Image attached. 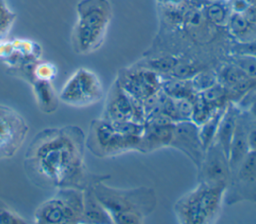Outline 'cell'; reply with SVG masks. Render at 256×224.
<instances>
[{
	"instance_id": "1",
	"label": "cell",
	"mask_w": 256,
	"mask_h": 224,
	"mask_svg": "<svg viewBox=\"0 0 256 224\" xmlns=\"http://www.w3.org/2000/svg\"><path fill=\"white\" fill-rule=\"evenodd\" d=\"M86 135L76 125L49 127L39 131L24 154V171L42 189L85 190L109 175L91 174L85 164Z\"/></svg>"
},
{
	"instance_id": "2",
	"label": "cell",
	"mask_w": 256,
	"mask_h": 224,
	"mask_svg": "<svg viewBox=\"0 0 256 224\" xmlns=\"http://www.w3.org/2000/svg\"><path fill=\"white\" fill-rule=\"evenodd\" d=\"M101 179L92 184V190L99 203L106 210L114 224H141L157 206L154 189L146 186L116 188Z\"/></svg>"
},
{
	"instance_id": "3",
	"label": "cell",
	"mask_w": 256,
	"mask_h": 224,
	"mask_svg": "<svg viewBox=\"0 0 256 224\" xmlns=\"http://www.w3.org/2000/svg\"><path fill=\"white\" fill-rule=\"evenodd\" d=\"M76 22L71 32V46L75 53L90 54L104 42L112 19L109 0H80L76 6Z\"/></svg>"
},
{
	"instance_id": "4",
	"label": "cell",
	"mask_w": 256,
	"mask_h": 224,
	"mask_svg": "<svg viewBox=\"0 0 256 224\" xmlns=\"http://www.w3.org/2000/svg\"><path fill=\"white\" fill-rule=\"evenodd\" d=\"M226 189V186L198 182L192 190L182 195L175 202L173 212L177 222L182 224L216 222L225 202Z\"/></svg>"
},
{
	"instance_id": "5",
	"label": "cell",
	"mask_w": 256,
	"mask_h": 224,
	"mask_svg": "<svg viewBox=\"0 0 256 224\" xmlns=\"http://www.w3.org/2000/svg\"><path fill=\"white\" fill-rule=\"evenodd\" d=\"M140 137L123 133L115 122L93 119L86 135V149L95 157L111 158L129 151L139 152Z\"/></svg>"
},
{
	"instance_id": "6",
	"label": "cell",
	"mask_w": 256,
	"mask_h": 224,
	"mask_svg": "<svg viewBox=\"0 0 256 224\" xmlns=\"http://www.w3.org/2000/svg\"><path fill=\"white\" fill-rule=\"evenodd\" d=\"M83 217L84 190L60 188L36 208L33 222L36 224H83Z\"/></svg>"
},
{
	"instance_id": "7",
	"label": "cell",
	"mask_w": 256,
	"mask_h": 224,
	"mask_svg": "<svg viewBox=\"0 0 256 224\" xmlns=\"http://www.w3.org/2000/svg\"><path fill=\"white\" fill-rule=\"evenodd\" d=\"M104 97L98 76L87 68L77 69L58 93L59 101L73 108H83L99 102Z\"/></svg>"
},
{
	"instance_id": "8",
	"label": "cell",
	"mask_w": 256,
	"mask_h": 224,
	"mask_svg": "<svg viewBox=\"0 0 256 224\" xmlns=\"http://www.w3.org/2000/svg\"><path fill=\"white\" fill-rule=\"evenodd\" d=\"M29 134L25 118L14 108L0 104V160L14 157Z\"/></svg>"
},
{
	"instance_id": "9",
	"label": "cell",
	"mask_w": 256,
	"mask_h": 224,
	"mask_svg": "<svg viewBox=\"0 0 256 224\" xmlns=\"http://www.w3.org/2000/svg\"><path fill=\"white\" fill-rule=\"evenodd\" d=\"M101 118L110 121L133 120L145 123L142 101L126 93L115 80L106 95Z\"/></svg>"
},
{
	"instance_id": "10",
	"label": "cell",
	"mask_w": 256,
	"mask_h": 224,
	"mask_svg": "<svg viewBox=\"0 0 256 224\" xmlns=\"http://www.w3.org/2000/svg\"><path fill=\"white\" fill-rule=\"evenodd\" d=\"M225 199L233 204L240 201L256 202V151H249L232 173Z\"/></svg>"
},
{
	"instance_id": "11",
	"label": "cell",
	"mask_w": 256,
	"mask_h": 224,
	"mask_svg": "<svg viewBox=\"0 0 256 224\" xmlns=\"http://www.w3.org/2000/svg\"><path fill=\"white\" fill-rule=\"evenodd\" d=\"M198 170V182L228 187L232 171L228 156L218 143L213 142L206 150Z\"/></svg>"
},
{
	"instance_id": "12",
	"label": "cell",
	"mask_w": 256,
	"mask_h": 224,
	"mask_svg": "<svg viewBox=\"0 0 256 224\" xmlns=\"http://www.w3.org/2000/svg\"><path fill=\"white\" fill-rule=\"evenodd\" d=\"M169 147L182 152L197 169L200 167L204 158L205 149L199 137V126L191 120L174 123L173 135Z\"/></svg>"
},
{
	"instance_id": "13",
	"label": "cell",
	"mask_w": 256,
	"mask_h": 224,
	"mask_svg": "<svg viewBox=\"0 0 256 224\" xmlns=\"http://www.w3.org/2000/svg\"><path fill=\"white\" fill-rule=\"evenodd\" d=\"M174 123L162 115L148 118L144 123V130L140 137L139 152L150 153L160 148L169 147Z\"/></svg>"
},
{
	"instance_id": "14",
	"label": "cell",
	"mask_w": 256,
	"mask_h": 224,
	"mask_svg": "<svg viewBox=\"0 0 256 224\" xmlns=\"http://www.w3.org/2000/svg\"><path fill=\"white\" fill-rule=\"evenodd\" d=\"M248 131L249 125L246 118L242 113H239L235 133L230 145L228 159L232 173L240 165L245 156L250 151L248 144Z\"/></svg>"
},
{
	"instance_id": "15",
	"label": "cell",
	"mask_w": 256,
	"mask_h": 224,
	"mask_svg": "<svg viewBox=\"0 0 256 224\" xmlns=\"http://www.w3.org/2000/svg\"><path fill=\"white\" fill-rule=\"evenodd\" d=\"M24 81L31 86L40 111L44 114H52L58 109L59 98L54 90L52 81L37 80L32 77H28Z\"/></svg>"
},
{
	"instance_id": "16",
	"label": "cell",
	"mask_w": 256,
	"mask_h": 224,
	"mask_svg": "<svg viewBox=\"0 0 256 224\" xmlns=\"http://www.w3.org/2000/svg\"><path fill=\"white\" fill-rule=\"evenodd\" d=\"M218 82L228 91L235 93H245L250 90L255 81L251 80L238 66L233 63L224 65L217 73Z\"/></svg>"
},
{
	"instance_id": "17",
	"label": "cell",
	"mask_w": 256,
	"mask_h": 224,
	"mask_svg": "<svg viewBox=\"0 0 256 224\" xmlns=\"http://www.w3.org/2000/svg\"><path fill=\"white\" fill-rule=\"evenodd\" d=\"M239 113L238 108L234 104L229 103V105H226L219 122L214 142L219 144L227 156L229 154L230 145L235 133Z\"/></svg>"
},
{
	"instance_id": "18",
	"label": "cell",
	"mask_w": 256,
	"mask_h": 224,
	"mask_svg": "<svg viewBox=\"0 0 256 224\" xmlns=\"http://www.w3.org/2000/svg\"><path fill=\"white\" fill-rule=\"evenodd\" d=\"M226 26L230 34L241 43L247 44L256 40V25L244 14L231 13Z\"/></svg>"
},
{
	"instance_id": "19",
	"label": "cell",
	"mask_w": 256,
	"mask_h": 224,
	"mask_svg": "<svg viewBox=\"0 0 256 224\" xmlns=\"http://www.w3.org/2000/svg\"><path fill=\"white\" fill-rule=\"evenodd\" d=\"M83 223L110 224L112 220L103 206L96 199L92 184L84 190V217Z\"/></svg>"
},
{
	"instance_id": "20",
	"label": "cell",
	"mask_w": 256,
	"mask_h": 224,
	"mask_svg": "<svg viewBox=\"0 0 256 224\" xmlns=\"http://www.w3.org/2000/svg\"><path fill=\"white\" fill-rule=\"evenodd\" d=\"M225 107L226 105L224 107L223 106L218 107L213 112V114L210 116L209 119H207L204 123L199 125V137L205 150L215 141L219 122Z\"/></svg>"
},
{
	"instance_id": "21",
	"label": "cell",
	"mask_w": 256,
	"mask_h": 224,
	"mask_svg": "<svg viewBox=\"0 0 256 224\" xmlns=\"http://www.w3.org/2000/svg\"><path fill=\"white\" fill-rule=\"evenodd\" d=\"M231 13L228 3L222 1H213L206 5L204 9V16L207 21L210 24L219 27L227 25Z\"/></svg>"
},
{
	"instance_id": "22",
	"label": "cell",
	"mask_w": 256,
	"mask_h": 224,
	"mask_svg": "<svg viewBox=\"0 0 256 224\" xmlns=\"http://www.w3.org/2000/svg\"><path fill=\"white\" fill-rule=\"evenodd\" d=\"M191 85L195 93H201L218 82L217 74L211 71L201 70L191 79Z\"/></svg>"
},
{
	"instance_id": "23",
	"label": "cell",
	"mask_w": 256,
	"mask_h": 224,
	"mask_svg": "<svg viewBox=\"0 0 256 224\" xmlns=\"http://www.w3.org/2000/svg\"><path fill=\"white\" fill-rule=\"evenodd\" d=\"M201 70V65L192 61H185L179 59L170 74L173 76V78L177 79H191Z\"/></svg>"
},
{
	"instance_id": "24",
	"label": "cell",
	"mask_w": 256,
	"mask_h": 224,
	"mask_svg": "<svg viewBox=\"0 0 256 224\" xmlns=\"http://www.w3.org/2000/svg\"><path fill=\"white\" fill-rule=\"evenodd\" d=\"M231 63L238 66L251 80L256 82V56L239 54L232 58Z\"/></svg>"
},
{
	"instance_id": "25",
	"label": "cell",
	"mask_w": 256,
	"mask_h": 224,
	"mask_svg": "<svg viewBox=\"0 0 256 224\" xmlns=\"http://www.w3.org/2000/svg\"><path fill=\"white\" fill-rule=\"evenodd\" d=\"M15 19L16 14L8 7L5 0H0V41L8 34Z\"/></svg>"
},
{
	"instance_id": "26",
	"label": "cell",
	"mask_w": 256,
	"mask_h": 224,
	"mask_svg": "<svg viewBox=\"0 0 256 224\" xmlns=\"http://www.w3.org/2000/svg\"><path fill=\"white\" fill-rule=\"evenodd\" d=\"M28 221L0 199V224H24Z\"/></svg>"
},
{
	"instance_id": "27",
	"label": "cell",
	"mask_w": 256,
	"mask_h": 224,
	"mask_svg": "<svg viewBox=\"0 0 256 224\" xmlns=\"http://www.w3.org/2000/svg\"><path fill=\"white\" fill-rule=\"evenodd\" d=\"M179 59L173 56L159 57L150 60L148 62V68L156 73H171L172 69L175 67Z\"/></svg>"
},
{
	"instance_id": "28",
	"label": "cell",
	"mask_w": 256,
	"mask_h": 224,
	"mask_svg": "<svg viewBox=\"0 0 256 224\" xmlns=\"http://www.w3.org/2000/svg\"><path fill=\"white\" fill-rule=\"evenodd\" d=\"M252 3L253 2L251 0H230L228 5L232 13L244 14Z\"/></svg>"
},
{
	"instance_id": "29",
	"label": "cell",
	"mask_w": 256,
	"mask_h": 224,
	"mask_svg": "<svg viewBox=\"0 0 256 224\" xmlns=\"http://www.w3.org/2000/svg\"><path fill=\"white\" fill-rule=\"evenodd\" d=\"M248 144L251 151H256V125L249 127L248 131Z\"/></svg>"
},
{
	"instance_id": "30",
	"label": "cell",
	"mask_w": 256,
	"mask_h": 224,
	"mask_svg": "<svg viewBox=\"0 0 256 224\" xmlns=\"http://www.w3.org/2000/svg\"><path fill=\"white\" fill-rule=\"evenodd\" d=\"M249 111H250V115L256 119V98L252 101Z\"/></svg>"
}]
</instances>
